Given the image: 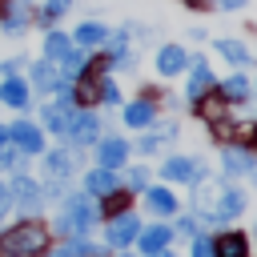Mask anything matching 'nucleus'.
I'll return each mask as SVG.
<instances>
[{
    "label": "nucleus",
    "mask_w": 257,
    "mask_h": 257,
    "mask_svg": "<svg viewBox=\"0 0 257 257\" xmlns=\"http://www.w3.org/2000/svg\"><path fill=\"white\" fill-rule=\"evenodd\" d=\"M56 80H60V72H56L52 60H36V64H32V88H36V92H52Z\"/></svg>",
    "instance_id": "b1692460"
},
{
    "label": "nucleus",
    "mask_w": 257,
    "mask_h": 257,
    "mask_svg": "<svg viewBox=\"0 0 257 257\" xmlns=\"http://www.w3.org/2000/svg\"><path fill=\"white\" fill-rule=\"evenodd\" d=\"M112 189H120V181H116V169H88L84 173V193L88 197H108Z\"/></svg>",
    "instance_id": "2eb2a0df"
},
{
    "label": "nucleus",
    "mask_w": 257,
    "mask_h": 257,
    "mask_svg": "<svg viewBox=\"0 0 257 257\" xmlns=\"http://www.w3.org/2000/svg\"><path fill=\"white\" fill-rule=\"evenodd\" d=\"M72 112H76V104H64V100H52V104H44V124H48V133H60L64 137V128H68V120H72Z\"/></svg>",
    "instance_id": "aec40b11"
},
{
    "label": "nucleus",
    "mask_w": 257,
    "mask_h": 257,
    "mask_svg": "<svg viewBox=\"0 0 257 257\" xmlns=\"http://www.w3.org/2000/svg\"><path fill=\"white\" fill-rule=\"evenodd\" d=\"M32 20H36L32 0H4V12H0V32L4 36H24Z\"/></svg>",
    "instance_id": "7ed1b4c3"
},
{
    "label": "nucleus",
    "mask_w": 257,
    "mask_h": 257,
    "mask_svg": "<svg viewBox=\"0 0 257 257\" xmlns=\"http://www.w3.org/2000/svg\"><path fill=\"white\" fill-rule=\"evenodd\" d=\"M157 120V104L149 100V96H141V100H133L128 108H124V124L128 128H149Z\"/></svg>",
    "instance_id": "6ab92c4d"
},
{
    "label": "nucleus",
    "mask_w": 257,
    "mask_h": 257,
    "mask_svg": "<svg viewBox=\"0 0 257 257\" xmlns=\"http://www.w3.org/2000/svg\"><path fill=\"white\" fill-rule=\"evenodd\" d=\"M52 257H68V249H60V253H52Z\"/></svg>",
    "instance_id": "c03bdc74"
},
{
    "label": "nucleus",
    "mask_w": 257,
    "mask_h": 257,
    "mask_svg": "<svg viewBox=\"0 0 257 257\" xmlns=\"http://www.w3.org/2000/svg\"><path fill=\"white\" fill-rule=\"evenodd\" d=\"M88 60H92V56H88L84 48H72V52L60 60V68H64V76H80V72L88 68Z\"/></svg>",
    "instance_id": "c756f323"
},
{
    "label": "nucleus",
    "mask_w": 257,
    "mask_h": 257,
    "mask_svg": "<svg viewBox=\"0 0 257 257\" xmlns=\"http://www.w3.org/2000/svg\"><path fill=\"white\" fill-rule=\"evenodd\" d=\"M108 32H112V28H104L100 20H80V24L72 28V44H80V48H96V44L108 40Z\"/></svg>",
    "instance_id": "f3484780"
},
{
    "label": "nucleus",
    "mask_w": 257,
    "mask_h": 257,
    "mask_svg": "<svg viewBox=\"0 0 257 257\" xmlns=\"http://www.w3.org/2000/svg\"><path fill=\"white\" fill-rule=\"evenodd\" d=\"M128 189H133V193H145V189H149V173H145V169H128Z\"/></svg>",
    "instance_id": "473e14b6"
},
{
    "label": "nucleus",
    "mask_w": 257,
    "mask_h": 257,
    "mask_svg": "<svg viewBox=\"0 0 257 257\" xmlns=\"http://www.w3.org/2000/svg\"><path fill=\"white\" fill-rule=\"evenodd\" d=\"M241 213H245V193L233 189V185L217 189V197H213V221H233Z\"/></svg>",
    "instance_id": "6e6552de"
},
{
    "label": "nucleus",
    "mask_w": 257,
    "mask_h": 257,
    "mask_svg": "<svg viewBox=\"0 0 257 257\" xmlns=\"http://www.w3.org/2000/svg\"><path fill=\"white\" fill-rule=\"evenodd\" d=\"M213 249H217V257H249V241L241 233H221L213 241Z\"/></svg>",
    "instance_id": "a878e982"
},
{
    "label": "nucleus",
    "mask_w": 257,
    "mask_h": 257,
    "mask_svg": "<svg viewBox=\"0 0 257 257\" xmlns=\"http://www.w3.org/2000/svg\"><path fill=\"white\" fill-rule=\"evenodd\" d=\"M189 64H193V72H189V88H185V96H189V100H201L209 88H217V76H213V68H209L205 56H193Z\"/></svg>",
    "instance_id": "1a4fd4ad"
},
{
    "label": "nucleus",
    "mask_w": 257,
    "mask_h": 257,
    "mask_svg": "<svg viewBox=\"0 0 257 257\" xmlns=\"http://www.w3.org/2000/svg\"><path fill=\"white\" fill-rule=\"evenodd\" d=\"M145 257H173V253H169V249H161V253H145Z\"/></svg>",
    "instance_id": "37998d69"
},
{
    "label": "nucleus",
    "mask_w": 257,
    "mask_h": 257,
    "mask_svg": "<svg viewBox=\"0 0 257 257\" xmlns=\"http://www.w3.org/2000/svg\"><path fill=\"white\" fill-rule=\"evenodd\" d=\"M189 68V52L181 48V44H161L157 48V72L161 76H177V72H185Z\"/></svg>",
    "instance_id": "9b49d317"
},
{
    "label": "nucleus",
    "mask_w": 257,
    "mask_h": 257,
    "mask_svg": "<svg viewBox=\"0 0 257 257\" xmlns=\"http://www.w3.org/2000/svg\"><path fill=\"white\" fill-rule=\"evenodd\" d=\"M100 201H104V213H108V217H116V213L128 209V193H120V189H112V193L100 197Z\"/></svg>",
    "instance_id": "7c9ffc66"
},
{
    "label": "nucleus",
    "mask_w": 257,
    "mask_h": 257,
    "mask_svg": "<svg viewBox=\"0 0 257 257\" xmlns=\"http://www.w3.org/2000/svg\"><path fill=\"white\" fill-rule=\"evenodd\" d=\"M213 48H217V56H221V60H229L233 68H249V64H253V52H249V44H241V40H233V36H221V40H213Z\"/></svg>",
    "instance_id": "4468645a"
},
{
    "label": "nucleus",
    "mask_w": 257,
    "mask_h": 257,
    "mask_svg": "<svg viewBox=\"0 0 257 257\" xmlns=\"http://www.w3.org/2000/svg\"><path fill=\"white\" fill-rule=\"evenodd\" d=\"M0 145H8V124H0Z\"/></svg>",
    "instance_id": "79ce46f5"
},
{
    "label": "nucleus",
    "mask_w": 257,
    "mask_h": 257,
    "mask_svg": "<svg viewBox=\"0 0 257 257\" xmlns=\"http://www.w3.org/2000/svg\"><path fill=\"white\" fill-rule=\"evenodd\" d=\"M249 177H253V181H257V165H253V169H249Z\"/></svg>",
    "instance_id": "a18cd8bd"
},
{
    "label": "nucleus",
    "mask_w": 257,
    "mask_h": 257,
    "mask_svg": "<svg viewBox=\"0 0 257 257\" xmlns=\"http://www.w3.org/2000/svg\"><path fill=\"white\" fill-rule=\"evenodd\" d=\"M213 8H221V12H241L245 0H213Z\"/></svg>",
    "instance_id": "4c0bfd02"
},
{
    "label": "nucleus",
    "mask_w": 257,
    "mask_h": 257,
    "mask_svg": "<svg viewBox=\"0 0 257 257\" xmlns=\"http://www.w3.org/2000/svg\"><path fill=\"white\" fill-rule=\"evenodd\" d=\"M0 12H4V0H0Z\"/></svg>",
    "instance_id": "49530a36"
},
{
    "label": "nucleus",
    "mask_w": 257,
    "mask_h": 257,
    "mask_svg": "<svg viewBox=\"0 0 257 257\" xmlns=\"http://www.w3.org/2000/svg\"><path fill=\"white\" fill-rule=\"evenodd\" d=\"M185 8H209V0H181Z\"/></svg>",
    "instance_id": "a19ab883"
},
{
    "label": "nucleus",
    "mask_w": 257,
    "mask_h": 257,
    "mask_svg": "<svg viewBox=\"0 0 257 257\" xmlns=\"http://www.w3.org/2000/svg\"><path fill=\"white\" fill-rule=\"evenodd\" d=\"M72 100H76V104H92V100H100V72L84 68L80 76H72Z\"/></svg>",
    "instance_id": "dca6fc26"
},
{
    "label": "nucleus",
    "mask_w": 257,
    "mask_h": 257,
    "mask_svg": "<svg viewBox=\"0 0 257 257\" xmlns=\"http://www.w3.org/2000/svg\"><path fill=\"white\" fill-rule=\"evenodd\" d=\"M193 112H197L201 120L217 124V128H221V124H229V120H225V96H221L217 88H209L201 100H193Z\"/></svg>",
    "instance_id": "f8f14e48"
},
{
    "label": "nucleus",
    "mask_w": 257,
    "mask_h": 257,
    "mask_svg": "<svg viewBox=\"0 0 257 257\" xmlns=\"http://www.w3.org/2000/svg\"><path fill=\"white\" fill-rule=\"evenodd\" d=\"M72 48H76V44H72V36H68V32H60V28H44V60L60 64Z\"/></svg>",
    "instance_id": "a211bd4d"
},
{
    "label": "nucleus",
    "mask_w": 257,
    "mask_h": 257,
    "mask_svg": "<svg viewBox=\"0 0 257 257\" xmlns=\"http://www.w3.org/2000/svg\"><path fill=\"white\" fill-rule=\"evenodd\" d=\"M137 237H141V221H137L128 209L116 213V217H108V245H112V249H128Z\"/></svg>",
    "instance_id": "39448f33"
},
{
    "label": "nucleus",
    "mask_w": 257,
    "mask_h": 257,
    "mask_svg": "<svg viewBox=\"0 0 257 257\" xmlns=\"http://www.w3.org/2000/svg\"><path fill=\"white\" fill-rule=\"evenodd\" d=\"M217 92L225 96V104H241V100H249V80H245L241 72H233L229 80L217 84Z\"/></svg>",
    "instance_id": "393cba45"
},
{
    "label": "nucleus",
    "mask_w": 257,
    "mask_h": 257,
    "mask_svg": "<svg viewBox=\"0 0 257 257\" xmlns=\"http://www.w3.org/2000/svg\"><path fill=\"white\" fill-rule=\"evenodd\" d=\"M100 100H104V104H120V88H116L112 80H104V76H100Z\"/></svg>",
    "instance_id": "2f4dec72"
},
{
    "label": "nucleus",
    "mask_w": 257,
    "mask_h": 257,
    "mask_svg": "<svg viewBox=\"0 0 257 257\" xmlns=\"http://www.w3.org/2000/svg\"><path fill=\"white\" fill-rule=\"evenodd\" d=\"M145 205H149L157 217H169V213H177V197H173L169 189H161V185L145 189Z\"/></svg>",
    "instance_id": "5701e85b"
},
{
    "label": "nucleus",
    "mask_w": 257,
    "mask_h": 257,
    "mask_svg": "<svg viewBox=\"0 0 257 257\" xmlns=\"http://www.w3.org/2000/svg\"><path fill=\"white\" fill-rule=\"evenodd\" d=\"M24 64H28V56H8V60H0V68H4L8 76H16V72H20Z\"/></svg>",
    "instance_id": "c9c22d12"
},
{
    "label": "nucleus",
    "mask_w": 257,
    "mask_h": 257,
    "mask_svg": "<svg viewBox=\"0 0 257 257\" xmlns=\"http://www.w3.org/2000/svg\"><path fill=\"white\" fill-rule=\"evenodd\" d=\"M68 8H72V0H44V4L36 8V20H40L44 28H52V20H60Z\"/></svg>",
    "instance_id": "c85d7f7f"
},
{
    "label": "nucleus",
    "mask_w": 257,
    "mask_h": 257,
    "mask_svg": "<svg viewBox=\"0 0 257 257\" xmlns=\"http://www.w3.org/2000/svg\"><path fill=\"white\" fill-rule=\"evenodd\" d=\"M44 173H48V181H68V173H72V157H68L64 149L48 153V157H44Z\"/></svg>",
    "instance_id": "cd10ccee"
},
{
    "label": "nucleus",
    "mask_w": 257,
    "mask_h": 257,
    "mask_svg": "<svg viewBox=\"0 0 257 257\" xmlns=\"http://www.w3.org/2000/svg\"><path fill=\"white\" fill-rule=\"evenodd\" d=\"M8 205H12V193H8V185H0V221L8 217Z\"/></svg>",
    "instance_id": "ea45409f"
},
{
    "label": "nucleus",
    "mask_w": 257,
    "mask_h": 257,
    "mask_svg": "<svg viewBox=\"0 0 257 257\" xmlns=\"http://www.w3.org/2000/svg\"><path fill=\"white\" fill-rule=\"evenodd\" d=\"M177 225H181V233H185V237H197V217H181Z\"/></svg>",
    "instance_id": "58836bf2"
},
{
    "label": "nucleus",
    "mask_w": 257,
    "mask_h": 257,
    "mask_svg": "<svg viewBox=\"0 0 257 257\" xmlns=\"http://www.w3.org/2000/svg\"><path fill=\"white\" fill-rule=\"evenodd\" d=\"M28 84L20 80V76H8L4 84H0V104H12V108H28Z\"/></svg>",
    "instance_id": "412c9836"
},
{
    "label": "nucleus",
    "mask_w": 257,
    "mask_h": 257,
    "mask_svg": "<svg viewBox=\"0 0 257 257\" xmlns=\"http://www.w3.org/2000/svg\"><path fill=\"white\" fill-rule=\"evenodd\" d=\"M8 141H12L24 157L44 153V137H40V128H36L32 120H16V124H8Z\"/></svg>",
    "instance_id": "423d86ee"
},
{
    "label": "nucleus",
    "mask_w": 257,
    "mask_h": 257,
    "mask_svg": "<svg viewBox=\"0 0 257 257\" xmlns=\"http://www.w3.org/2000/svg\"><path fill=\"white\" fill-rule=\"evenodd\" d=\"M193 257H217V249H213V241L197 233V237H193Z\"/></svg>",
    "instance_id": "f704fd0d"
},
{
    "label": "nucleus",
    "mask_w": 257,
    "mask_h": 257,
    "mask_svg": "<svg viewBox=\"0 0 257 257\" xmlns=\"http://www.w3.org/2000/svg\"><path fill=\"white\" fill-rule=\"evenodd\" d=\"M92 225H96V197L72 193V197L64 201L60 217H56V233H64V237H84Z\"/></svg>",
    "instance_id": "f03ea898"
},
{
    "label": "nucleus",
    "mask_w": 257,
    "mask_h": 257,
    "mask_svg": "<svg viewBox=\"0 0 257 257\" xmlns=\"http://www.w3.org/2000/svg\"><path fill=\"white\" fill-rule=\"evenodd\" d=\"M141 249L145 253H161V249H169V241H173V229L169 225H149V229H141Z\"/></svg>",
    "instance_id": "4be33fe9"
},
{
    "label": "nucleus",
    "mask_w": 257,
    "mask_h": 257,
    "mask_svg": "<svg viewBox=\"0 0 257 257\" xmlns=\"http://www.w3.org/2000/svg\"><path fill=\"white\" fill-rule=\"evenodd\" d=\"M8 193H12V201H16L20 209H28V213H36L40 201H44V189H40L32 177H24V173H16V181L8 185Z\"/></svg>",
    "instance_id": "9d476101"
},
{
    "label": "nucleus",
    "mask_w": 257,
    "mask_h": 257,
    "mask_svg": "<svg viewBox=\"0 0 257 257\" xmlns=\"http://www.w3.org/2000/svg\"><path fill=\"white\" fill-rule=\"evenodd\" d=\"M157 145H161V137H157V133H153V137H141L137 153H157Z\"/></svg>",
    "instance_id": "e433bc0d"
},
{
    "label": "nucleus",
    "mask_w": 257,
    "mask_h": 257,
    "mask_svg": "<svg viewBox=\"0 0 257 257\" xmlns=\"http://www.w3.org/2000/svg\"><path fill=\"white\" fill-rule=\"evenodd\" d=\"M68 257H100V249L88 245V241H72V245H68Z\"/></svg>",
    "instance_id": "72a5a7b5"
},
{
    "label": "nucleus",
    "mask_w": 257,
    "mask_h": 257,
    "mask_svg": "<svg viewBox=\"0 0 257 257\" xmlns=\"http://www.w3.org/2000/svg\"><path fill=\"white\" fill-rule=\"evenodd\" d=\"M161 177H165V181L201 185V177H205V165H201V161H193V157H169V161L161 165Z\"/></svg>",
    "instance_id": "20e7f679"
},
{
    "label": "nucleus",
    "mask_w": 257,
    "mask_h": 257,
    "mask_svg": "<svg viewBox=\"0 0 257 257\" xmlns=\"http://www.w3.org/2000/svg\"><path fill=\"white\" fill-rule=\"evenodd\" d=\"M221 169H225L229 177H241V173H249V169H253V157H249V149H225V157H221Z\"/></svg>",
    "instance_id": "bb28decb"
},
{
    "label": "nucleus",
    "mask_w": 257,
    "mask_h": 257,
    "mask_svg": "<svg viewBox=\"0 0 257 257\" xmlns=\"http://www.w3.org/2000/svg\"><path fill=\"white\" fill-rule=\"evenodd\" d=\"M96 161H100V169H120L128 161V141L124 137H104L96 145Z\"/></svg>",
    "instance_id": "ddd939ff"
},
{
    "label": "nucleus",
    "mask_w": 257,
    "mask_h": 257,
    "mask_svg": "<svg viewBox=\"0 0 257 257\" xmlns=\"http://www.w3.org/2000/svg\"><path fill=\"white\" fill-rule=\"evenodd\" d=\"M44 249H48V229L40 221H20L0 237L4 257H44Z\"/></svg>",
    "instance_id": "f257e3e1"
},
{
    "label": "nucleus",
    "mask_w": 257,
    "mask_h": 257,
    "mask_svg": "<svg viewBox=\"0 0 257 257\" xmlns=\"http://www.w3.org/2000/svg\"><path fill=\"white\" fill-rule=\"evenodd\" d=\"M64 137L72 141V145H92L96 137H100V120H96V112H72V120H68V128H64Z\"/></svg>",
    "instance_id": "0eeeda50"
}]
</instances>
